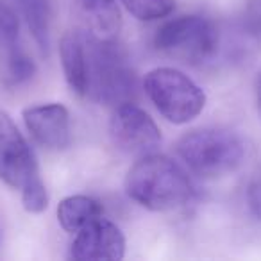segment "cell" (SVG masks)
Listing matches in <instances>:
<instances>
[{"instance_id":"obj_8","label":"cell","mask_w":261,"mask_h":261,"mask_svg":"<svg viewBox=\"0 0 261 261\" xmlns=\"http://www.w3.org/2000/svg\"><path fill=\"white\" fill-rule=\"evenodd\" d=\"M70 257L77 261H118L125 254V236L116 224L104 218L91 220L75 232Z\"/></svg>"},{"instance_id":"obj_14","label":"cell","mask_w":261,"mask_h":261,"mask_svg":"<svg viewBox=\"0 0 261 261\" xmlns=\"http://www.w3.org/2000/svg\"><path fill=\"white\" fill-rule=\"evenodd\" d=\"M34 73H36V65L31 56H27L16 43L4 47L0 77L6 86H22L33 79Z\"/></svg>"},{"instance_id":"obj_16","label":"cell","mask_w":261,"mask_h":261,"mask_svg":"<svg viewBox=\"0 0 261 261\" xmlns=\"http://www.w3.org/2000/svg\"><path fill=\"white\" fill-rule=\"evenodd\" d=\"M22 204L27 213H43L48 207V193L45 188V182L41 181L40 174L22 186Z\"/></svg>"},{"instance_id":"obj_10","label":"cell","mask_w":261,"mask_h":261,"mask_svg":"<svg viewBox=\"0 0 261 261\" xmlns=\"http://www.w3.org/2000/svg\"><path fill=\"white\" fill-rule=\"evenodd\" d=\"M63 72L68 86L81 97L90 93V43L81 29L66 31L59 41Z\"/></svg>"},{"instance_id":"obj_7","label":"cell","mask_w":261,"mask_h":261,"mask_svg":"<svg viewBox=\"0 0 261 261\" xmlns=\"http://www.w3.org/2000/svg\"><path fill=\"white\" fill-rule=\"evenodd\" d=\"M38 175L33 149L15 125L11 116L0 109V179L13 188H20Z\"/></svg>"},{"instance_id":"obj_18","label":"cell","mask_w":261,"mask_h":261,"mask_svg":"<svg viewBox=\"0 0 261 261\" xmlns=\"http://www.w3.org/2000/svg\"><path fill=\"white\" fill-rule=\"evenodd\" d=\"M243 27L254 38L261 41V0H249L243 13Z\"/></svg>"},{"instance_id":"obj_9","label":"cell","mask_w":261,"mask_h":261,"mask_svg":"<svg viewBox=\"0 0 261 261\" xmlns=\"http://www.w3.org/2000/svg\"><path fill=\"white\" fill-rule=\"evenodd\" d=\"M27 130L41 147L63 150L72 142L70 113L63 104H38L25 108L22 113Z\"/></svg>"},{"instance_id":"obj_12","label":"cell","mask_w":261,"mask_h":261,"mask_svg":"<svg viewBox=\"0 0 261 261\" xmlns=\"http://www.w3.org/2000/svg\"><path fill=\"white\" fill-rule=\"evenodd\" d=\"M100 215V202L88 195H70L63 199L58 206V222L70 234L79 232L84 225H88Z\"/></svg>"},{"instance_id":"obj_15","label":"cell","mask_w":261,"mask_h":261,"mask_svg":"<svg viewBox=\"0 0 261 261\" xmlns=\"http://www.w3.org/2000/svg\"><path fill=\"white\" fill-rule=\"evenodd\" d=\"M125 9L142 22L165 18L174 9V0H122Z\"/></svg>"},{"instance_id":"obj_11","label":"cell","mask_w":261,"mask_h":261,"mask_svg":"<svg viewBox=\"0 0 261 261\" xmlns=\"http://www.w3.org/2000/svg\"><path fill=\"white\" fill-rule=\"evenodd\" d=\"M77 11L83 23V33L93 40H115L122 25L115 0H77Z\"/></svg>"},{"instance_id":"obj_1","label":"cell","mask_w":261,"mask_h":261,"mask_svg":"<svg viewBox=\"0 0 261 261\" xmlns=\"http://www.w3.org/2000/svg\"><path fill=\"white\" fill-rule=\"evenodd\" d=\"M125 192L142 207L150 211L179 210L190 202L193 185L188 174L174 160L160 154L142 156L129 168Z\"/></svg>"},{"instance_id":"obj_6","label":"cell","mask_w":261,"mask_h":261,"mask_svg":"<svg viewBox=\"0 0 261 261\" xmlns=\"http://www.w3.org/2000/svg\"><path fill=\"white\" fill-rule=\"evenodd\" d=\"M109 135L115 147L129 156L154 154L161 145V130L152 116L133 102L115 106L109 120Z\"/></svg>"},{"instance_id":"obj_13","label":"cell","mask_w":261,"mask_h":261,"mask_svg":"<svg viewBox=\"0 0 261 261\" xmlns=\"http://www.w3.org/2000/svg\"><path fill=\"white\" fill-rule=\"evenodd\" d=\"M18 9L41 52L50 47V4L48 0H16Z\"/></svg>"},{"instance_id":"obj_17","label":"cell","mask_w":261,"mask_h":261,"mask_svg":"<svg viewBox=\"0 0 261 261\" xmlns=\"http://www.w3.org/2000/svg\"><path fill=\"white\" fill-rule=\"evenodd\" d=\"M16 38H18V18L11 8L0 4V47L15 45Z\"/></svg>"},{"instance_id":"obj_5","label":"cell","mask_w":261,"mask_h":261,"mask_svg":"<svg viewBox=\"0 0 261 261\" xmlns=\"http://www.w3.org/2000/svg\"><path fill=\"white\" fill-rule=\"evenodd\" d=\"M154 47L177 61L199 65L217 52L218 33L211 20L182 15L160 25L154 34Z\"/></svg>"},{"instance_id":"obj_4","label":"cell","mask_w":261,"mask_h":261,"mask_svg":"<svg viewBox=\"0 0 261 261\" xmlns=\"http://www.w3.org/2000/svg\"><path fill=\"white\" fill-rule=\"evenodd\" d=\"M88 43H90V93L88 95L109 106L133 102L136 93V75L115 40L100 41L88 36Z\"/></svg>"},{"instance_id":"obj_19","label":"cell","mask_w":261,"mask_h":261,"mask_svg":"<svg viewBox=\"0 0 261 261\" xmlns=\"http://www.w3.org/2000/svg\"><path fill=\"white\" fill-rule=\"evenodd\" d=\"M247 199H249V206L252 210V213L261 220V181H254L249 186Z\"/></svg>"},{"instance_id":"obj_20","label":"cell","mask_w":261,"mask_h":261,"mask_svg":"<svg viewBox=\"0 0 261 261\" xmlns=\"http://www.w3.org/2000/svg\"><path fill=\"white\" fill-rule=\"evenodd\" d=\"M256 100H257V109H259V115H261V73L257 77V84H256Z\"/></svg>"},{"instance_id":"obj_3","label":"cell","mask_w":261,"mask_h":261,"mask_svg":"<svg viewBox=\"0 0 261 261\" xmlns=\"http://www.w3.org/2000/svg\"><path fill=\"white\" fill-rule=\"evenodd\" d=\"M143 90L160 115L177 125L192 122L206 106L202 88L181 70L170 66L150 70L143 77Z\"/></svg>"},{"instance_id":"obj_2","label":"cell","mask_w":261,"mask_h":261,"mask_svg":"<svg viewBox=\"0 0 261 261\" xmlns=\"http://www.w3.org/2000/svg\"><path fill=\"white\" fill-rule=\"evenodd\" d=\"M175 150L193 174L206 179L231 174L245 158L243 140L222 127L190 130L177 140Z\"/></svg>"}]
</instances>
